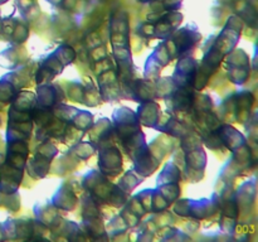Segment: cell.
Segmentation results:
<instances>
[{"mask_svg":"<svg viewBox=\"0 0 258 242\" xmlns=\"http://www.w3.org/2000/svg\"><path fill=\"white\" fill-rule=\"evenodd\" d=\"M49 2H52V3H60V2H63V0H49Z\"/></svg>","mask_w":258,"mask_h":242,"instance_id":"1","label":"cell"},{"mask_svg":"<svg viewBox=\"0 0 258 242\" xmlns=\"http://www.w3.org/2000/svg\"><path fill=\"white\" fill-rule=\"evenodd\" d=\"M5 2H8V0H0V3H5Z\"/></svg>","mask_w":258,"mask_h":242,"instance_id":"2","label":"cell"},{"mask_svg":"<svg viewBox=\"0 0 258 242\" xmlns=\"http://www.w3.org/2000/svg\"><path fill=\"white\" fill-rule=\"evenodd\" d=\"M140 2H150V0H140Z\"/></svg>","mask_w":258,"mask_h":242,"instance_id":"3","label":"cell"}]
</instances>
